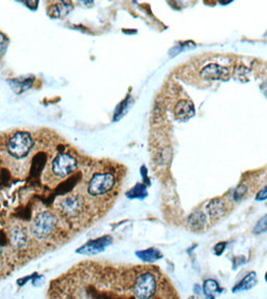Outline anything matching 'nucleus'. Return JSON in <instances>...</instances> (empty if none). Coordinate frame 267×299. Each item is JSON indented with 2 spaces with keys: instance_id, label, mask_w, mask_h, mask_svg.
I'll return each instance as SVG.
<instances>
[{
  "instance_id": "f3484780",
  "label": "nucleus",
  "mask_w": 267,
  "mask_h": 299,
  "mask_svg": "<svg viewBox=\"0 0 267 299\" xmlns=\"http://www.w3.org/2000/svg\"><path fill=\"white\" fill-rule=\"evenodd\" d=\"M128 198L131 199H143L147 196V193H146V189L144 187V185L142 184H137L132 191H130L127 193L126 195Z\"/></svg>"
},
{
  "instance_id": "5701e85b",
  "label": "nucleus",
  "mask_w": 267,
  "mask_h": 299,
  "mask_svg": "<svg viewBox=\"0 0 267 299\" xmlns=\"http://www.w3.org/2000/svg\"><path fill=\"white\" fill-rule=\"evenodd\" d=\"M1 252H2V249H1V247H0V255H1Z\"/></svg>"
},
{
  "instance_id": "f8f14e48",
  "label": "nucleus",
  "mask_w": 267,
  "mask_h": 299,
  "mask_svg": "<svg viewBox=\"0 0 267 299\" xmlns=\"http://www.w3.org/2000/svg\"><path fill=\"white\" fill-rule=\"evenodd\" d=\"M136 255L139 257L140 260L147 262V263L156 262L163 257V254L161 253V251H159L156 248H148V249H145V250L137 251Z\"/></svg>"
},
{
  "instance_id": "9d476101",
  "label": "nucleus",
  "mask_w": 267,
  "mask_h": 299,
  "mask_svg": "<svg viewBox=\"0 0 267 299\" xmlns=\"http://www.w3.org/2000/svg\"><path fill=\"white\" fill-rule=\"evenodd\" d=\"M207 211L212 218H218L225 213V203L220 198L213 199L207 206Z\"/></svg>"
},
{
  "instance_id": "6e6552de",
  "label": "nucleus",
  "mask_w": 267,
  "mask_h": 299,
  "mask_svg": "<svg viewBox=\"0 0 267 299\" xmlns=\"http://www.w3.org/2000/svg\"><path fill=\"white\" fill-rule=\"evenodd\" d=\"M194 105L189 99H181L174 107V115L177 119L186 121L194 115Z\"/></svg>"
},
{
  "instance_id": "1a4fd4ad",
  "label": "nucleus",
  "mask_w": 267,
  "mask_h": 299,
  "mask_svg": "<svg viewBox=\"0 0 267 299\" xmlns=\"http://www.w3.org/2000/svg\"><path fill=\"white\" fill-rule=\"evenodd\" d=\"M82 208H83L82 202L74 197L67 198L61 202V211L63 212V214L69 217L77 216L82 212Z\"/></svg>"
},
{
  "instance_id": "7ed1b4c3",
  "label": "nucleus",
  "mask_w": 267,
  "mask_h": 299,
  "mask_svg": "<svg viewBox=\"0 0 267 299\" xmlns=\"http://www.w3.org/2000/svg\"><path fill=\"white\" fill-rule=\"evenodd\" d=\"M56 226V218L49 212L39 214L33 221L32 232L38 240H43L51 234Z\"/></svg>"
},
{
  "instance_id": "412c9836",
  "label": "nucleus",
  "mask_w": 267,
  "mask_h": 299,
  "mask_svg": "<svg viewBox=\"0 0 267 299\" xmlns=\"http://www.w3.org/2000/svg\"><path fill=\"white\" fill-rule=\"evenodd\" d=\"M225 246H226V244L224 242H220V243H218L217 245H215V247H214L215 254L216 255H221L223 253V251H224Z\"/></svg>"
},
{
  "instance_id": "a211bd4d",
  "label": "nucleus",
  "mask_w": 267,
  "mask_h": 299,
  "mask_svg": "<svg viewBox=\"0 0 267 299\" xmlns=\"http://www.w3.org/2000/svg\"><path fill=\"white\" fill-rule=\"evenodd\" d=\"M253 231L255 234H260L267 231V215H265L263 218L260 219L259 222L254 227Z\"/></svg>"
},
{
  "instance_id": "423d86ee",
  "label": "nucleus",
  "mask_w": 267,
  "mask_h": 299,
  "mask_svg": "<svg viewBox=\"0 0 267 299\" xmlns=\"http://www.w3.org/2000/svg\"><path fill=\"white\" fill-rule=\"evenodd\" d=\"M200 75L206 81H218V79H229L230 72L226 67H223L219 64L211 63L205 65L200 72Z\"/></svg>"
},
{
  "instance_id": "39448f33",
  "label": "nucleus",
  "mask_w": 267,
  "mask_h": 299,
  "mask_svg": "<svg viewBox=\"0 0 267 299\" xmlns=\"http://www.w3.org/2000/svg\"><path fill=\"white\" fill-rule=\"evenodd\" d=\"M77 167L75 158L67 153L58 154L53 161V173L58 178H66L71 175Z\"/></svg>"
},
{
  "instance_id": "ddd939ff",
  "label": "nucleus",
  "mask_w": 267,
  "mask_h": 299,
  "mask_svg": "<svg viewBox=\"0 0 267 299\" xmlns=\"http://www.w3.org/2000/svg\"><path fill=\"white\" fill-rule=\"evenodd\" d=\"M11 240L17 248H23L27 243L26 230L21 227L14 228L11 232Z\"/></svg>"
},
{
  "instance_id": "20e7f679",
  "label": "nucleus",
  "mask_w": 267,
  "mask_h": 299,
  "mask_svg": "<svg viewBox=\"0 0 267 299\" xmlns=\"http://www.w3.org/2000/svg\"><path fill=\"white\" fill-rule=\"evenodd\" d=\"M157 283L155 276L147 272L137 278L134 286V294L137 299H151L156 293Z\"/></svg>"
},
{
  "instance_id": "dca6fc26",
  "label": "nucleus",
  "mask_w": 267,
  "mask_h": 299,
  "mask_svg": "<svg viewBox=\"0 0 267 299\" xmlns=\"http://www.w3.org/2000/svg\"><path fill=\"white\" fill-rule=\"evenodd\" d=\"M221 289L219 288L218 284H217L213 280H208L204 284V292L209 299H214V295L219 293Z\"/></svg>"
},
{
  "instance_id": "f257e3e1",
  "label": "nucleus",
  "mask_w": 267,
  "mask_h": 299,
  "mask_svg": "<svg viewBox=\"0 0 267 299\" xmlns=\"http://www.w3.org/2000/svg\"><path fill=\"white\" fill-rule=\"evenodd\" d=\"M34 141L28 132L20 131L15 133L8 141L7 150L11 156L17 159L25 158L32 151Z\"/></svg>"
},
{
  "instance_id": "aec40b11",
  "label": "nucleus",
  "mask_w": 267,
  "mask_h": 299,
  "mask_svg": "<svg viewBox=\"0 0 267 299\" xmlns=\"http://www.w3.org/2000/svg\"><path fill=\"white\" fill-rule=\"evenodd\" d=\"M266 199H267V185L264 186L261 191H259V193L256 196L257 201H264Z\"/></svg>"
},
{
  "instance_id": "4468645a",
  "label": "nucleus",
  "mask_w": 267,
  "mask_h": 299,
  "mask_svg": "<svg viewBox=\"0 0 267 299\" xmlns=\"http://www.w3.org/2000/svg\"><path fill=\"white\" fill-rule=\"evenodd\" d=\"M72 9V5L70 2H64L61 1L56 3L55 5H53L51 7V12H49V16L53 18H62L69 14Z\"/></svg>"
},
{
  "instance_id": "6ab92c4d",
  "label": "nucleus",
  "mask_w": 267,
  "mask_h": 299,
  "mask_svg": "<svg viewBox=\"0 0 267 299\" xmlns=\"http://www.w3.org/2000/svg\"><path fill=\"white\" fill-rule=\"evenodd\" d=\"M247 192V188L244 184H240L236 187V189L234 191V194H233V200L235 201H240L241 199L244 197V195L246 194Z\"/></svg>"
},
{
  "instance_id": "f03ea898",
  "label": "nucleus",
  "mask_w": 267,
  "mask_h": 299,
  "mask_svg": "<svg viewBox=\"0 0 267 299\" xmlns=\"http://www.w3.org/2000/svg\"><path fill=\"white\" fill-rule=\"evenodd\" d=\"M116 183L115 176L111 173H96L92 176L88 184V193L93 197L107 194Z\"/></svg>"
},
{
  "instance_id": "9b49d317",
  "label": "nucleus",
  "mask_w": 267,
  "mask_h": 299,
  "mask_svg": "<svg viewBox=\"0 0 267 299\" xmlns=\"http://www.w3.org/2000/svg\"><path fill=\"white\" fill-rule=\"evenodd\" d=\"M257 284V275L255 272H251L247 274L242 281H240L233 288V292H241L251 290Z\"/></svg>"
},
{
  "instance_id": "4be33fe9",
  "label": "nucleus",
  "mask_w": 267,
  "mask_h": 299,
  "mask_svg": "<svg viewBox=\"0 0 267 299\" xmlns=\"http://www.w3.org/2000/svg\"><path fill=\"white\" fill-rule=\"evenodd\" d=\"M265 281H266V283H267V272H266V274H265Z\"/></svg>"
},
{
  "instance_id": "0eeeda50",
  "label": "nucleus",
  "mask_w": 267,
  "mask_h": 299,
  "mask_svg": "<svg viewBox=\"0 0 267 299\" xmlns=\"http://www.w3.org/2000/svg\"><path fill=\"white\" fill-rule=\"evenodd\" d=\"M112 243V237L111 236H104L97 240L90 241L87 244H85L82 248L77 250V253L85 254V255H92L96 254L98 252H102L105 250V248Z\"/></svg>"
},
{
  "instance_id": "2eb2a0df",
  "label": "nucleus",
  "mask_w": 267,
  "mask_h": 299,
  "mask_svg": "<svg viewBox=\"0 0 267 299\" xmlns=\"http://www.w3.org/2000/svg\"><path fill=\"white\" fill-rule=\"evenodd\" d=\"M206 216L202 212H195L190 217L188 218V224L194 229V230H199L202 229L206 224Z\"/></svg>"
}]
</instances>
